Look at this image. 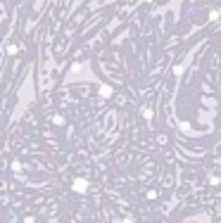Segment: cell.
<instances>
[{
    "mask_svg": "<svg viewBox=\"0 0 221 223\" xmlns=\"http://www.w3.org/2000/svg\"><path fill=\"white\" fill-rule=\"evenodd\" d=\"M74 190H76V192H86V190H88V183H86V180H74Z\"/></svg>",
    "mask_w": 221,
    "mask_h": 223,
    "instance_id": "6da1fadb",
    "label": "cell"
}]
</instances>
